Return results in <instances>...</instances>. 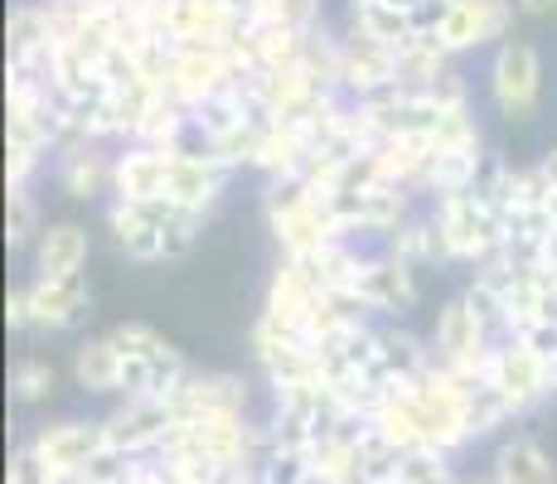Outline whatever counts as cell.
<instances>
[{
	"label": "cell",
	"instance_id": "1",
	"mask_svg": "<svg viewBox=\"0 0 557 484\" xmlns=\"http://www.w3.org/2000/svg\"><path fill=\"white\" fill-rule=\"evenodd\" d=\"M485 97L505 122H533L543 107V53L533 39L513 35L490 49L485 63Z\"/></svg>",
	"mask_w": 557,
	"mask_h": 484
},
{
	"label": "cell",
	"instance_id": "2",
	"mask_svg": "<svg viewBox=\"0 0 557 484\" xmlns=\"http://www.w3.org/2000/svg\"><path fill=\"white\" fill-rule=\"evenodd\" d=\"M426 209H432L436 223H442L456 266H480L495 252H505V219H499L475 189L442 194V199L426 203Z\"/></svg>",
	"mask_w": 557,
	"mask_h": 484
},
{
	"label": "cell",
	"instance_id": "3",
	"mask_svg": "<svg viewBox=\"0 0 557 484\" xmlns=\"http://www.w3.org/2000/svg\"><path fill=\"white\" fill-rule=\"evenodd\" d=\"M519 20L523 15L513 0H451L436 39H442V49L451 59H460V53H475V49H499L505 39H513Z\"/></svg>",
	"mask_w": 557,
	"mask_h": 484
},
{
	"label": "cell",
	"instance_id": "4",
	"mask_svg": "<svg viewBox=\"0 0 557 484\" xmlns=\"http://www.w3.org/2000/svg\"><path fill=\"white\" fill-rule=\"evenodd\" d=\"M495 330L475 315L466 296H451L442 310H436V325H432V353L436 363L446 369H460V373H485L490 363V349H495Z\"/></svg>",
	"mask_w": 557,
	"mask_h": 484
},
{
	"label": "cell",
	"instance_id": "5",
	"mask_svg": "<svg viewBox=\"0 0 557 484\" xmlns=\"http://www.w3.org/2000/svg\"><path fill=\"white\" fill-rule=\"evenodd\" d=\"M339 97L349 102H363V97L383 92L398 83V49L369 39L355 20H339Z\"/></svg>",
	"mask_w": 557,
	"mask_h": 484
},
{
	"label": "cell",
	"instance_id": "6",
	"mask_svg": "<svg viewBox=\"0 0 557 484\" xmlns=\"http://www.w3.org/2000/svg\"><path fill=\"white\" fill-rule=\"evenodd\" d=\"M422 266L403 262L398 252H388V247H379V252H369V262H363V276H359V300L369 306L373 320H403L407 310H417V300H422Z\"/></svg>",
	"mask_w": 557,
	"mask_h": 484
},
{
	"label": "cell",
	"instance_id": "7",
	"mask_svg": "<svg viewBox=\"0 0 557 484\" xmlns=\"http://www.w3.org/2000/svg\"><path fill=\"white\" fill-rule=\"evenodd\" d=\"M102 219H107V233H112L116 252L126 262H165V223H170V203L156 199V203H126V199H107L102 203Z\"/></svg>",
	"mask_w": 557,
	"mask_h": 484
},
{
	"label": "cell",
	"instance_id": "8",
	"mask_svg": "<svg viewBox=\"0 0 557 484\" xmlns=\"http://www.w3.org/2000/svg\"><path fill=\"white\" fill-rule=\"evenodd\" d=\"M228 179H233V170L223 165V160H213L209 150H203L195 136H189V146L175 150V160H170L165 203H175V209H189V213H209L213 203L223 199Z\"/></svg>",
	"mask_w": 557,
	"mask_h": 484
},
{
	"label": "cell",
	"instance_id": "9",
	"mask_svg": "<svg viewBox=\"0 0 557 484\" xmlns=\"http://www.w3.org/2000/svg\"><path fill=\"white\" fill-rule=\"evenodd\" d=\"M112 165H116V146L102 141H73L53 156L49 175L59 185L63 199L73 203H107L112 199Z\"/></svg>",
	"mask_w": 557,
	"mask_h": 484
},
{
	"label": "cell",
	"instance_id": "10",
	"mask_svg": "<svg viewBox=\"0 0 557 484\" xmlns=\"http://www.w3.org/2000/svg\"><path fill=\"white\" fill-rule=\"evenodd\" d=\"M170 160H175V150H160V146H146V141L116 146L112 199H126V203H156V199H165Z\"/></svg>",
	"mask_w": 557,
	"mask_h": 484
},
{
	"label": "cell",
	"instance_id": "11",
	"mask_svg": "<svg viewBox=\"0 0 557 484\" xmlns=\"http://www.w3.org/2000/svg\"><path fill=\"white\" fill-rule=\"evenodd\" d=\"M29 282V310H35V330H78L88 320L92 290L88 272L83 276H25Z\"/></svg>",
	"mask_w": 557,
	"mask_h": 484
},
{
	"label": "cell",
	"instance_id": "12",
	"mask_svg": "<svg viewBox=\"0 0 557 484\" xmlns=\"http://www.w3.org/2000/svg\"><path fill=\"white\" fill-rule=\"evenodd\" d=\"M92 257V238L83 223L73 219H59V223H45V233L29 247V276H83Z\"/></svg>",
	"mask_w": 557,
	"mask_h": 484
},
{
	"label": "cell",
	"instance_id": "13",
	"mask_svg": "<svg viewBox=\"0 0 557 484\" xmlns=\"http://www.w3.org/2000/svg\"><path fill=\"white\" fill-rule=\"evenodd\" d=\"M107 446V426L102 422H53L35 436L39 460L53 470V475H78L92 456Z\"/></svg>",
	"mask_w": 557,
	"mask_h": 484
},
{
	"label": "cell",
	"instance_id": "14",
	"mask_svg": "<svg viewBox=\"0 0 557 484\" xmlns=\"http://www.w3.org/2000/svg\"><path fill=\"white\" fill-rule=\"evenodd\" d=\"M122 363L126 353L116 349L112 335H92L73 349V383L92 397H122Z\"/></svg>",
	"mask_w": 557,
	"mask_h": 484
},
{
	"label": "cell",
	"instance_id": "15",
	"mask_svg": "<svg viewBox=\"0 0 557 484\" xmlns=\"http://www.w3.org/2000/svg\"><path fill=\"white\" fill-rule=\"evenodd\" d=\"M53 49L49 0H20L5 20V59H39Z\"/></svg>",
	"mask_w": 557,
	"mask_h": 484
},
{
	"label": "cell",
	"instance_id": "16",
	"mask_svg": "<svg viewBox=\"0 0 557 484\" xmlns=\"http://www.w3.org/2000/svg\"><path fill=\"white\" fill-rule=\"evenodd\" d=\"M451 63L456 59L442 49V39L426 35V29H412L398 45V83H407V88H432Z\"/></svg>",
	"mask_w": 557,
	"mask_h": 484
},
{
	"label": "cell",
	"instance_id": "17",
	"mask_svg": "<svg viewBox=\"0 0 557 484\" xmlns=\"http://www.w3.org/2000/svg\"><path fill=\"white\" fill-rule=\"evenodd\" d=\"M495 475H499V484H553V460L533 436H513V440H505V450H499Z\"/></svg>",
	"mask_w": 557,
	"mask_h": 484
},
{
	"label": "cell",
	"instance_id": "18",
	"mask_svg": "<svg viewBox=\"0 0 557 484\" xmlns=\"http://www.w3.org/2000/svg\"><path fill=\"white\" fill-rule=\"evenodd\" d=\"M345 20H355L369 39H379V45H393L398 49L407 35H412V15L398 10L393 0H363V5H345Z\"/></svg>",
	"mask_w": 557,
	"mask_h": 484
},
{
	"label": "cell",
	"instance_id": "19",
	"mask_svg": "<svg viewBox=\"0 0 557 484\" xmlns=\"http://www.w3.org/2000/svg\"><path fill=\"white\" fill-rule=\"evenodd\" d=\"M39 233H45V213H39L35 185L10 189V209H5V243H10V252H29Z\"/></svg>",
	"mask_w": 557,
	"mask_h": 484
},
{
	"label": "cell",
	"instance_id": "20",
	"mask_svg": "<svg viewBox=\"0 0 557 484\" xmlns=\"http://www.w3.org/2000/svg\"><path fill=\"white\" fill-rule=\"evenodd\" d=\"M53 363L49 359H20L15 369H10V393L20 397V402H45L53 393Z\"/></svg>",
	"mask_w": 557,
	"mask_h": 484
},
{
	"label": "cell",
	"instance_id": "21",
	"mask_svg": "<svg viewBox=\"0 0 557 484\" xmlns=\"http://www.w3.org/2000/svg\"><path fill=\"white\" fill-rule=\"evenodd\" d=\"M5 320L10 330H35V310H29V282H15L5 296Z\"/></svg>",
	"mask_w": 557,
	"mask_h": 484
},
{
	"label": "cell",
	"instance_id": "22",
	"mask_svg": "<svg viewBox=\"0 0 557 484\" xmlns=\"http://www.w3.org/2000/svg\"><path fill=\"white\" fill-rule=\"evenodd\" d=\"M513 5H519L523 20H548V15H557V0H513Z\"/></svg>",
	"mask_w": 557,
	"mask_h": 484
},
{
	"label": "cell",
	"instance_id": "23",
	"mask_svg": "<svg viewBox=\"0 0 557 484\" xmlns=\"http://www.w3.org/2000/svg\"><path fill=\"white\" fill-rule=\"evenodd\" d=\"M539 165H543V170H548V179H553V185H557V146H553V150H548V156H543V160H539Z\"/></svg>",
	"mask_w": 557,
	"mask_h": 484
},
{
	"label": "cell",
	"instance_id": "24",
	"mask_svg": "<svg viewBox=\"0 0 557 484\" xmlns=\"http://www.w3.org/2000/svg\"><path fill=\"white\" fill-rule=\"evenodd\" d=\"M393 5H398V10H407V15H412V10L422 5V0H393Z\"/></svg>",
	"mask_w": 557,
	"mask_h": 484
},
{
	"label": "cell",
	"instance_id": "25",
	"mask_svg": "<svg viewBox=\"0 0 557 484\" xmlns=\"http://www.w3.org/2000/svg\"><path fill=\"white\" fill-rule=\"evenodd\" d=\"M345 5H363V0H345Z\"/></svg>",
	"mask_w": 557,
	"mask_h": 484
}]
</instances>
